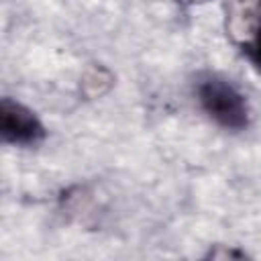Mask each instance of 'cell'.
I'll return each mask as SVG.
<instances>
[{
    "instance_id": "obj_1",
    "label": "cell",
    "mask_w": 261,
    "mask_h": 261,
    "mask_svg": "<svg viewBox=\"0 0 261 261\" xmlns=\"http://www.w3.org/2000/svg\"><path fill=\"white\" fill-rule=\"evenodd\" d=\"M196 96L202 110L226 130H245L251 124V108L245 94L228 80L208 73L198 80Z\"/></svg>"
},
{
    "instance_id": "obj_2",
    "label": "cell",
    "mask_w": 261,
    "mask_h": 261,
    "mask_svg": "<svg viewBox=\"0 0 261 261\" xmlns=\"http://www.w3.org/2000/svg\"><path fill=\"white\" fill-rule=\"evenodd\" d=\"M226 35L251 65L261 71V0H228Z\"/></svg>"
},
{
    "instance_id": "obj_3",
    "label": "cell",
    "mask_w": 261,
    "mask_h": 261,
    "mask_svg": "<svg viewBox=\"0 0 261 261\" xmlns=\"http://www.w3.org/2000/svg\"><path fill=\"white\" fill-rule=\"evenodd\" d=\"M0 133L4 143L18 147H35L47 137L39 116L8 96L0 100Z\"/></svg>"
},
{
    "instance_id": "obj_4",
    "label": "cell",
    "mask_w": 261,
    "mask_h": 261,
    "mask_svg": "<svg viewBox=\"0 0 261 261\" xmlns=\"http://www.w3.org/2000/svg\"><path fill=\"white\" fill-rule=\"evenodd\" d=\"M206 257H222V259L224 257H245V253L243 251H232V249L226 251V249H220V245H218V249H212Z\"/></svg>"
},
{
    "instance_id": "obj_5",
    "label": "cell",
    "mask_w": 261,
    "mask_h": 261,
    "mask_svg": "<svg viewBox=\"0 0 261 261\" xmlns=\"http://www.w3.org/2000/svg\"><path fill=\"white\" fill-rule=\"evenodd\" d=\"M179 6H196V4H204V2H210V0H175Z\"/></svg>"
}]
</instances>
